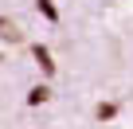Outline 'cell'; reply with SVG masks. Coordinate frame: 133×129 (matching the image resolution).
Listing matches in <instances>:
<instances>
[{
    "label": "cell",
    "mask_w": 133,
    "mask_h": 129,
    "mask_svg": "<svg viewBox=\"0 0 133 129\" xmlns=\"http://www.w3.org/2000/svg\"><path fill=\"white\" fill-rule=\"evenodd\" d=\"M35 8H39V12H43V16H47V20H51V24H55V20H59V8H55V4H51V0H35Z\"/></svg>",
    "instance_id": "3"
},
{
    "label": "cell",
    "mask_w": 133,
    "mask_h": 129,
    "mask_svg": "<svg viewBox=\"0 0 133 129\" xmlns=\"http://www.w3.org/2000/svg\"><path fill=\"white\" fill-rule=\"evenodd\" d=\"M35 63L43 67V74H55V63H51V51L47 47H35Z\"/></svg>",
    "instance_id": "2"
},
{
    "label": "cell",
    "mask_w": 133,
    "mask_h": 129,
    "mask_svg": "<svg viewBox=\"0 0 133 129\" xmlns=\"http://www.w3.org/2000/svg\"><path fill=\"white\" fill-rule=\"evenodd\" d=\"M0 39H8V43H16V39H20V28H16L12 20H4V16H0Z\"/></svg>",
    "instance_id": "1"
},
{
    "label": "cell",
    "mask_w": 133,
    "mask_h": 129,
    "mask_svg": "<svg viewBox=\"0 0 133 129\" xmlns=\"http://www.w3.org/2000/svg\"><path fill=\"white\" fill-rule=\"evenodd\" d=\"M28 102H31V106H39V102H47V86H35V90L28 94Z\"/></svg>",
    "instance_id": "4"
}]
</instances>
